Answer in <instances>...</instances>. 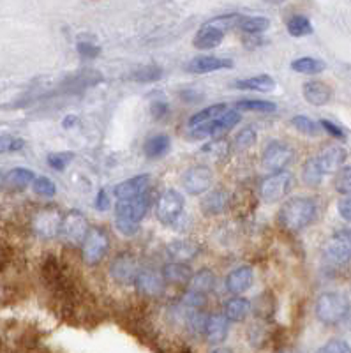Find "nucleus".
I'll return each mask as SVG.
<instances>
[{"label": "nucleus", "mask_w": 351, "mask_h": 353, "mask_svg": "<svg viewBox=\"0 0 351 353\" xmlns=\"http://www.w3.org/2000/svg\"><path fill=\"white\" fill-rule=\"evenodd\" d=\"M316 216V203L311 198H292L281 207L279 219L281 226L290 232H300L308 225H311V221Z\"/></svg>", "instance_id": "f257e3e1"}, {"label": "nucleus", "mask_w": 351, "mask_h": 353, "mask_svg": "<svg viewBox=\"0 0 351 353\" xmlns=\"http://www.w3.org/2000/svg\"><path fill=\"white\" fill-rule=\"evenodd\" d=\"M350 301L344 293L327 292L319 295L316 301V316L325 325H335L341 323L350 314Z\"/></svg>", "instance_id": "f03ea898"}, {"label": "nucleus", "mask_w": 351, "mask_h": 353, "mask_svg": "<svg viewBox=\"0 0 351 353\" xmlns=\"http://www.w3.org/2000/svg\"><path fill=\"white\" fill-rule=\"evenodd\" d=\"M323 258L327 263L341 267L351 261V230H341L334 233L323 248Z\"/></svg>", "instance_id": "7ed1b4c3"}, {"label": "nucleus", "mask_w": 351, "mask_h": 353, "mask_svg": "<svg viewBox=\"0 0 351 353\" xmlns=\"http://www.w3.org/2000/svg\"><path fill=\"white\" fill-rule=\"evenodd\" d=\"M242 121V115H240L239 110H233V112H224L223 115L217 117L216 121L207 122V124L196 125L192 129L191 137L192 138H221L224 137L228 131H232L239 122Z\"/></svg>", "instance_id": "20e7f679"}, {"label": "nucleus", "mask_w": 351, "mask_h": 353, "mask_svg": "<svg viewBox=\"0 0 351 353\" xmlns=\"http://www.w3.org/2000/svg\"><path fill=\"white\" fill-rule=\"evenodd\" d=\"M184 210V196L175 189H166L156 203V216L163 225H172Z\"/></svg>", "instance_id": "39448f33"}, {"label": "nucleus", "mask_w": 351, "mask_h": 353, "mask_svg": "<svg viewBox=\"0 0 351 353\" xmlns=\"http://www.w3.org/2000/svg\"><path fill=\"white\" fill-rule=\"evenodd\" d=\"M293 184V175L288 172H279L265 179L261 188H259V196L263 198L267 203H274V201L281 200L290 193Z\"/></svg>", "instance_id": "423d86ee"}, {"label": "nucleus", "mask_w": 351, "mask_h": 353, "mask_svg": "<svg viewBox=\"0 0 351 353\" xmlns=\"http://www.w3.org/2000/svg\"><path fill=\"white\" fill-rule=\"evenodd\" d=\"M108 245H110L108 235H106L104 230L101 228L88 230L87 237H85L83 241V249H81L85 263L88 265L99 263V261L104 258V254H106V251H108Z\"/></svg>", "instance_id": "0eeeda50"}, {"label": "nucleus", "mask_w": 351, "mask_h": 353, "mask_svg": "<svg viewBox=\"0 0 351 353\" xmlns=\"http://www.w3.org/2000/svg\"><path fill=\"white\" fill-rule=\"evenodd\" d=\"M293 159V150L290 145L283 143V141H272L267 145V149L263 150V166L268 172L279 173L283 168L290 165V161Z\"/></svg>", "instance_id": "6e6552de"}, {"label": "nucleus", "mask_w": 351, "mask_h": 353, "mask_svg": "<svg viewBox=\"0 0 351 353\" xmlns=\"http://www.w3.org/2000/svg\"><path fill=\"white\" fill-rule=\"evenodd\" d=\"M64 216L57 209H43L34 217V232L43 239H55L60 235Z\"/></svg>", "instance_id": "1a4fd4ad"}, {"label": "nucleus", "mask_w": 351, "mask_h": 353, "mask_svg": "<svg viewBox=\"0 0 351 353\" xmlns=\"http://www.w3.org/2000/svg\"><path fill=\"white\" fill-rule=\"evenodd\" d=\"M150 194L145 193L143 196L134 198V200L119 201L115 207V214L119 219H128L132 221V223H140V221L147 216V210L150 209Z\"/></svg>", "instance_id": "9d476101"}, {"label": "nucleus", "mask_w": 351, "mask_h": 353, "mask_svg": "<svg viewBox=\"0 0 351 353\" xmlns=\"http://www.w3.org/2000/svg\"><path fill=\"white\" fill-rule=\"evenodd\" d=\"M212 184V172L207 166H192L182 175V185L189 194H203Z\"/></svg>", "instance_id": "9b49d317"}, {"label": "nucleus", "mask_w": 351, "mask_h": 353, "mask_svg": "<svg viewBox=\"0 0 351 353\" xmlns=\"http://www.w3.org/2000/svg\"><path fill=\"white\" fill-rule=\"evenodd\" d=\"M88 221L80 210H71L68 216L62 219V228L60 233L71 242H83L88 233Z\"/></svg>", "instance_id": "f8f14e48"}, {"label": "nucleus", "mask_w": 351, "mask_h": 353, "mask_svg": "<svg viewBox=\"0 0 351 353\" xmlns=\"http://www.w3.org/2000/svg\"><path fill=\"white\" fill-rule=\"evenodd\" d=\"M148 185H150V175L143 173V175H136L117 184L113 189V194L119 198V201L134 200V198H140L147 193Z\"/></svg>", "instance_id": "ddd939ff"}, {"label": "nucleus", "mask_w": 351, "mask_h": 353, "mask_svg": "<svg viewBox=\"0 0 351 353\" xmlns=\"http://www.w3.org/2000/svg\"><path fill=\"white\" fill-rule=\"evenodd\" d=\"M110 274L117 283L122 285H131L136 281V277L140 274L138 270V261L132 258L131 254H120L113 260L112 267H110Z\"/></svg>", "instance_id": "4468645a"}, {"label": "nucleus", "mask_w": 351, "mask_h": 353, "mask_svg": "<svg viewBox=\"0 0 351 353\" xmlns=\"http://www.w3.org/2000/svg\"><path fill=\"white\" fill-rule=\"evenodd\" d=\"M233 65L232 59H223V57H196L192 61L185 64V69L194 74H207V72L223 71V69H230Z\"/></svg>", "instance_id": "2eb2a0df"}, {"label": "nucleus", "mask_w": 351, "mask_h": 353, "mask_svg": "<svg viewBox=\"0 0 351 353\" xmlns=\"http://www.w3.org/2000/svg\"><path fill=\"white\" fill-rule=\"evenodd\" d=\"M314 157L325 175V173L339 172V168L343 166L344 161H346V150H344L343 147H339V145H328V147H325V149Z\"/></svg>", "instance_id": "dca6fc26"}, {"label": "nucleus", "mask_w": 351, "mask_h": 353, "mask_svg": "<svg viewBox=\"0 0 351 353\" xmlns=\"http://www.w3.org/2000/svg\"><path fill=\"white\" fill-rule=\"evenodd\" d=\"M302 94L305 101L312 106H325L332 99V88L327 83L318 80H311L308 83H303Z\"/></svg>", "instance_id": "f3484780"}, {"label": "nucleus", "mask_w": 351, "mask_h": 353, "mask_svg": "<svg viewBox=\"0 0 351 353\" xmlns=\"http://www.w3.org/2000/svg\"><path fill=\"white\" fill-rule=\"evenodd\" d=\"M136 290L145 295V297H156L163 292L164 288V279L159 276V274L152 272V270H141L136 277Z\"/></svg>", "instance_id": "a211bd4d"}, {"label": "nucleus", "mask_w": 351, "mask_h": 353, "mask_svg": "<svg viewBox=\"0 0 351 353\" xmlns=\"http://www.w3.org/2000/svg\"><path fill=\"white\" fill-rule=\"evenodd\" d=\"M252 285V269L248 265H242L239 269L232 270L230 276L226 277V288L228 292L233 295H240V293L248 292Z\"/></svg>", "instance_id": "6ab92c4d"}, {"label": "nucleus", "mask_w": 351, "mask_h": 353, "mask_svg": "<svg viewBox=\"0 0 351 353\" xmlns=\"http://www.w3.org/2000/svg\"><path fill=\"white\" fill-rule=\"evenodd\" d=\"M230 330V321L224 318V314H212L208 316L207 327H205V336L210 345H221L228 337Z\"/></svg>", "instance_id": "aec40b11"}, {"label": "nucleus", "mask_w": 351, "mask_h": 353, "mask_svg": "<svg viewBox=\"0 0 351 353\" xmlns=\"http://www.w3.org/2000/svg\"><path fill=\"white\" fill-rule=\"evenodd\" d=\"M223 39H224L223 30L205 23L203 27L198 30L194 39H192V44H194V48L198 50H212V48H217V46L223 43Z\"/></svg>", "instance_id": "412c9836"}, {"label": "nucleus", "mask_w": 351, "mask_h": 353, "mask_svg": "<svg viewBox=\"0 0 351 353\" xmlns=\"http://www.w3.org/2000/svg\"><path fill=\"white\" fill-rule=\"evenodd\" d=\"M233 87L240 88V90H254V92H272L276 88V81L268 74H258V77H251L248 80H239L233 83Z\"/></svg>", "instance_id": "4be33fe9"}, {"label": "nucleus", "mask_w": 351, "mask_h": 353, "mask_svg": "<svg viewBox=\"0 0 351 353\" xmlns=\"http://www.w3.org/2000/svg\"><path fill=\"white\" fill-rule=\"evenodd\" d=\"M191 286H189V292L192 293H198V295H201V297H207L208 293L214 290V286H216V276H214V272L212 270H200V272H196L194 276L191 277Z\"/></svg>", "instance_id": "5701e85b"}, {"label": "nucleus", "mask_w": 351, "mask_h": 353, "mask_svg": "<svg viewBox=\"0 0 351 353\" xmlns=\"http://www.w3.org/2000/svg\"><path fill=\"white\" fill-rule=\"evenodd\" d=\"M192 270L188 263H173L166 265L163 270V279H166L168 283H173V285H185V283L191 281Z\"/></svg>", "instance_id": "b1692460"}, {"label": "nucleus", "mask_w": 351, "mask_h": 353, "mask_svg": "<svg viewBox=\"0 0 351 353\" xmlns=\"http://www.w3.org/2000/svg\"><path fill=\"white\" fill-rule=\"evenodd\" d=\"M36 181V175H34L30 170L27 168H14L6 175L4 185L11 191H21V189L27 188L28 184H32Z\"/></svg>", "instance_id": "393cba45"}, {"label": "nucleus", "mask_w": 351, "mask_h": 353, "mask_svg": "<svg viewBox=\"0 0 351 353\" xmlns=\"http://www.w3.org/2000/svg\"><path fill=\"white\" fill-rule=\"evenodd\" d=\"M249 311H251L249 301L242 297H233L226 302L223 314L228 321H243L249 314Z\"/></svg>", "instance_id": "a878e982"}, {"label": "nucleus", "mask_w": 351, "mask_h": 353, "mask_svg": "<svg viewBox=\"0 0 351 353\" xmlns=\"http://www.w3.org/2000/svg\"><path fill=\"white\" fill-rule=\"evenodd\" d=\"M198 253V245L191 241H177L168 245V254L177 261V263H185Z\"/></svg>", "instance_id": "bb28decb"}, {"label": "nucleus", "mask_w": 351, "mask_h": 353, "mask_svg": "<svg viewBox=\"0 0 351 353\" xmlns=\"http://www.w3.org/2000/svg\"><path fill=\"white\" fill-rule=\"evenodd\" d=\"M228 207V194L224 191H212L201 200V210L207 216H217Z\"/></svg>", "instance_id": "cd10ccee"}, {"label": "nucleus", "mask_w": 351, "mask_h": 353, "mask_svg": "<svg viewBox=\"0 0 351 353\" xmlns=\"http://www.w3.org/2000/svg\"><path fill=\"white\" fill-rule=\"evenodd\" d=\"M145 154L147 157L150 159H157V157H163L164 154L170 150V138L166 134H156V137L148 138L145 141V147H143Z\"/></svg>", "instance_id": "c85d7f7f"}, {"label": "nucleus", "mask_w": 351, "mask_h": 353, "mask_svg": "<svg viewBox=\"0 0 351 353\" xmlns=\"http://www.w3.org/2000/svg\"><path fill=\"white\" fill-rule=\"evenodd\" d=\"M224 112H226V105H224V103H217V105H212V106H208V108L201 110V112L194 113V115L189 119V124H191L192 128H196V125H201V124H207V122L216 121V117H221Z\"/></svg>", "instance_id": "c756f323"}, {"label": "nucleus", "mask_w": 351, "mask_h": 353, "mask_svg": "<svg viewBox=\"0 0 351 353\" xmlns=\"http://www.w3.org/2000/svg\"><path fill=\"white\" fill-rule=\"evenodd\" d=\"M325 68L327 65L323 61H318L312 57H302V59H297L292 62V69L300 74H318V72L325 71Z\"/></svg>", "instance_id": "7c9ffc66"}, {"label": "nucleus", "mask_w": 351, "mask_h": 353, "mask_svg": "<svg viewBox=\"0 0 351 353\" xmlns=\"http://www.w3.org/2000/svg\"><path fill=\"white\" fill-rule=\"evenodd\" d=\"M268 27H270V21H268V18L240 17L239 27L237 28H240V30H243V32H249V34H259V32H265Z\"/></svg>", "instance_id": "2f4dec72"}, {"label": "nucleus", "mask_w": 351, "mask_h": 353, "mask_svg": "<svg viewBox=\"0 0 351 353\" xmlns=\"http://www.w3.org/2000/svg\"><path fill=\"white\" fill-rule=\"evenodd\" d=\"M288 32L293 37L309 36V34H312V25L305 17L295 14V17H292L290 21H288Z\"/></svg>", "instance_id": "473e14b6"}, {"label": "nucleus", "mask_w": 351, "mask_h": 353, "mask_svg": "<svg viewBox=\"0 0 351 353\" xmlns=\"http://www.w3.org/2000/svg\"><path fill=\"white\" fill-rule=\"evenodd\" d=\"M302 179L308 185H318L319 182H321V179H323V172H321V168H319L316 157H311V159L305 161V165H303V170H302Z\"/></svg>", "instance_id": "72a5a7b5"}, {"label": "nucleus", "mask_w": 351, "mask_h": 353, "mask_svg": "<svg viewBox=\"0 0 351 353\" xmlns=\"http://www.w3.org/2000/svg\"><path fill=\"white\" fill-rule=\"evenodd\" d=\"M161 78H163V69L157 68V65H143L131 74V80L140 81V83H152V81H157Z\"/></svg>", "instance_id": "f704fd0d"}, {"label": "nucleus", "mask_w": 351, "mask_h": 353, "mask_svg": "<svg viewBox=\"0 0 351 353\" xmlns=\"http://www.w3.org/2000/svg\"><path fill=\"white\" fill-rule=\"evenodd\" d=\"M239 110H248V112H258V113H270L276 112V103L263 99H248V101H239L237 103Z\"/></svg>", "instance_id": "c9c22d12"}, {"label": "nucleus", "mask_w": 351, "mask_h": 353, "mask_svg": "<svg viewBox=\"0 0 351 353\" xmlns=\"http://www.w3.org/2000/svg\"><path fill=\"white\" fill-rule=\"evenodd\" d=\"M258 137H256V131L252 128H243L242 131H239V134L235 137L233 141V149L239 150V152H245L256 143Z\"/></svg>", "instance_id": "e433bc0d"}, {"label": "nucleus", "mask_w": 351, "mask_h": 353, "mask_svg": "<svg viewBox=\"0 0 351 353\" xmlns=\"http://www.w3.org/2000/svg\"><path fill=\"white\" fill-rule=\"evenodd\" d=\"M292 125L297 129V131L305 134V137H316V134L319 132V124H316L314 121H311L309 117H303V115L293 117Z\"/></svg>", "instance_id": "4c0bfd02"}, {"label": "nucleus", "mask_w": 351, "mask_h": 353, "mask_svg": "<svg viewBox=\"0 0 351 353\" xmlns=\"http://www.w3.org/2000/svg\"><path fill=\"white\" fill-rule=\"evenodd\" d=\"M334 188L337 193L350 196L351 194V166H343V168L337 172V175H335V179H334Z\"/></svg>", "instance_id": "58836bf2"}, {"label": "nucleus", "mask_w": 351, "mask_h": 353, "mask_svg": "<svg viewBox=\"0 0 351 353\" xmlns=\"http://www.w3.org/2000/svg\"><path fill=\"white\" fill-rule=\"evenodd\" d=\"M34 185V191H36L39 196H46V198H52L53 194L57 193V188L52 181H50L48 176H37L36 181L32 182Z\"/></svg>", "instance_id": "ea45409f"}, {"label": "nucleus", "mask_w": 351, "mask_h": 353, "mask_svg": "<svg viewBox=\"0 0 351 353\" xmlns=\"http://www.w3.org/2000/svg\"><path fill=\"white\" fill-rule=\"evenodd\" d=\"M74 159V154L72 152H53L48 156V165L52 166L53 170H57V172H62V170L66 168V166L71 163V161Z\"/></svg>", "instance_id": "a19ab883"}, {"label": "nucleus", "mask_w": 351, "mask_h": 353, "mask_svg": "<svg viewBox=\"0 0 351 353\" xmlns=\"http://www.w3.org/2000/svg\"><path fill=\"white\" fill-rule=\"evenodd\" d=\"M25 141L21 138L17 137H0V154H8V152H17V150L23 149Z\"/></svg>", "instance_id": "79ce46f5"}, {"label": "nucleus", "mask_w": 351, "mask_h": 353, "mask_svg": "<svg viewBox=\"0 0 351 353\" xmlns=\"http://www.w3.org/2000/svg\"><path fill=\"white\" fill-rule=\"evenodd\" d=\"M316 353H351V346L346 341H341V339H332Z\"/></svg>", "instance_id": "37998d69"}, {"label": "nucleus", "mask_w": 351, "mask_h": 353, "mask_svg": "<svg viewBox=\"0 0 351 353\" xmlns=\"http://www.w3.org/2000/svg\"><path fill=\"white\" fill-rule=\"evenodd\" d=\"M76 48H78V53H80L83 59H96V57L101 53L99 46H96L94 43H88V41H81V43H78Z\"/></svg>", "instance_id": "c03bdc74"}, {"label": "nucleus", "mask_w": 351, "mask_h": 353, "mask_svg": "<svg viewBox=\"0 0 351 353\" xmlns=\"http://www.w3.org/2000/svg\"><path fill=\"white\" fill-rule=\"evenodd\" d=\"M115 223L117 230H119L120 233H124V235H134V233L138 232V223H132V221L128 219H119V217L115 219Z\"/></svg>", "instance_id": "a18cd8bd"}, {"label": "nucleus", "mask_w": 351, "mask_h": 353, "mask_svg": "<svg viewBox=\"0 0 351 353\" xmlns=\"http://www.w3.org/2000/svg\"><path fill=\"white\" fill-rule=\"evenodd\" d=\"M319 128H323L325 131H327L328 134H330V137L337 138V140H344V131H343V129H341L339 125L332 124L330 121H321V122H319Z\"/></svg>", "instance_id": "49530a36"}, {"label": "nucleus", "mask_w": 351, "mask_h": 353, "mask_svg": "<svg viewBox=\"0 0 351 353\" xmlns=\"http://www.w3.org/2000/svg\"><path fill=\"white\" fill-rule=\"evenodd\" d=\"M337 209H339V214L343 219L351 221V194L350 196H344L343 200H339V203H337Z\"/></svg>", "instance_id": "de8ad7c7"}, {"label": "nucleus", "mask_w": 351, "mask_h": 353, "mask_svg": "<svg viewBox=\"0 0 351 353\" xmlns=\"http://www.w3.org/2000/svg\"><path fill=\"white\" fill-rule=\"evenodd\" d=\"M108 207H110L108 191H106V189H101L96 196V209L101 210V212H104V210H108Z\"/></svg>", "instance_id": "09e8293b"}, {"label": "nucleus", "mask_w": 351, "mask_h": 353, "mask_svg": "<svg viewBox=\"0 0 351 353\" xmlns=\"http://www.w3.org/2000/svg\"><path fill=\"white\" fill-rule=\"evenodd\" d=\"M150 112H152V117L154 119H163V117H166L168 113V105L166 103H154V105L150 106Z\"/></svg>", "instance_id": "8fccbe9b"}, {"label": "nucleus", "mask_w": 351, "mask_h": 353, "mask_svg": "<svg viewBox=\"0 0 351 353\" xmlns=\"http://www.w3.org/2000/svg\"><path fill=\"white\" fill-rule=\"evenodd\" d=\"M180 96L185 103H196V101H201L203 94L198 92V90H184V92H180Z\"/></svg>", "instance_id": "3c124183"}, {"label": "nucleus", "mask_w": 351, "mask_h": 353, "mask_svg": "<svg viewBox=\"0 0 351 353\" xmlns=\"http://www.w3.org/2000/svg\"><path fill=\"white\" fill-rule=\"evenodd\" d=\"M212 353H233V352L230 348H219V350H216V352H212Z\"/></svg>", "instance_id": "603ef678"}, {"label": "nucleus", "mask_w": 351, "mask_h": 353, "mask_svg": "<svg viewBox=\"0 0 351 353\" xmlns=\"http://www.w3.org/2000/svg\"><path fill=\"white\" fill-rule=\"evenodd\" d=\"M283 353H299V352H283Z\"/></svg>", "instance_id": "864d4df0"}, {"label": "nucleus", "mask_w": 351, "mask_h": 353, "mask_svg": "<svg viewBox=\"0 0 351 353\" xmlns=\"http://www.w3.org/2000/svg\"><path fill=\"white\" fill-rule=\"evenodd\" d=\"M0 182H2V176H0Z\"/></svg>", "instance_id": "5fc2aeb1"}]
</instances>
